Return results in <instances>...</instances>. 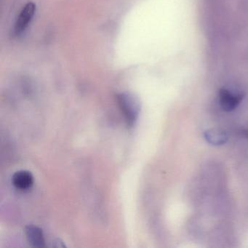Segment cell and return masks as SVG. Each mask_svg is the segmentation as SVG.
I'll return each mask as SVG.
<instances>
[{
	"mask_svg": "<svg viewBox=\"0 0 248 248\" xmlns=\"http://www.w3.org/2000/svg\"><path fill=\"white\" fill-rule=\"evenodd\" d=\"M117 98L119 107L124 115L127 126L133 127L140 114V101L134 94L127 92L119 94Z\"/></svg>",
	"mask_w": 248,
	"mask_h": 248,
	"instance_id": "6da1fadb",
	"label": "cell"
},
{
	"mask_svg": "<svg viewBox=\"0 0 248 248\" xmlns=\"http://www.w3.org/2000/svg\"><path fill=\"white\" fill-rule=\"evenodd\" d=\"M240 93L223 88L219 91L218 101L220 107L226 111H232L239 107L243 99Z\"/></svg>",
	"mask_w": 248,
	"mask_h": 248,
	"instance_id": "7a4b0ae2",
	"label": "cell"
},
{
	"mask_svg": "<svg viewBox=\"0 0 248 248\" xmlns=\"http://www.w3.org/2000/svg\"><path fill=\"white\" fill-rule=\"evenodd\" d=\"M35 11L36 5L33 2H29L24 7L15 24L14 33L16 35H21L27 30L35 14Z\"/></svg>",
	"mask_w": 248,
	"mask_h": 248,
	"instance_id": "3957f363",
	"label": "cell"
},
{
	"mask_svg": "<svg viewBox=\"0 0 248 248\" xmlns=\"http://www.w3.org/2000/svg\"><path fill=\"white\" fill-rule=\"evenodd\" d=\"M12 182L17 189L26 191L32 187L34 182V176L30 171H18L13 175Z\"/></svg>",
	"mask_w": 248,
	"mask_h": 248,
	"instance_id": "277c9868",
	"label": "cell"
},
{
	"mask_svg": "<svg viewBox=\"0 0 248 248\" xmlns=\"http://www.w3.org/2000/svg\"><path fill=\"white\" fill-rule=\"evenodd\" d=\"M26 234L31 246L37 248L46 247V239L43 230L40 228L30 225L26 228Z\"/></svg>",
	"mask_w": 248,
	"mask_h": 248,
	"instance_id": "5b68a950",
	"label": "cell"
},
{
	"mask_svg": "<svg viewBox=\"0 0 248 248\" xmlns=\"http://www.w3.org/2000/svg\"><path fill=\"white\" fill-rule=\"evenodd\" d=\"M206 141L213 146H220L228 140V135L224 130L219 128H211L204 133Z\"/></svg>",
	"mask_w": 248,
	"mask_h": 248,
	"instance_id": "8992f818",
	"label": "cell"
}]
</instances>
